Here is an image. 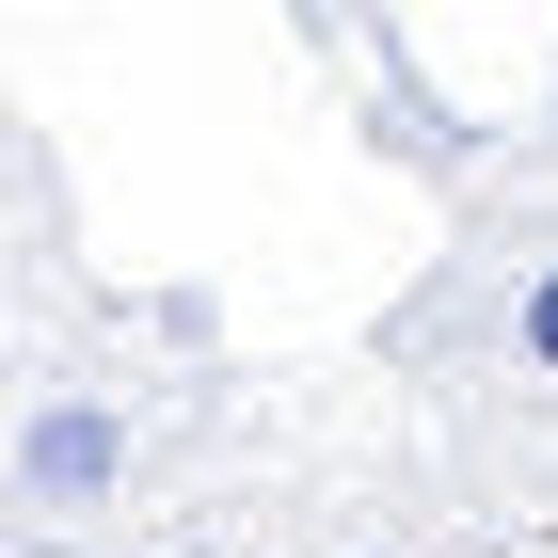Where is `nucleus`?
Masks as SVG:
<instances>
[{"label": "nucleus", "mask_w": 558, "mask_h": 558, "mask_svg": "<svg viewBox=\"0 0 558 558\" xmlns=\"http://www.w3.org/2000/svg\"><path fill=\"white\" fill-rule=\"evenodd\" d=\"M351 367L415 415L463 558H558V112L478 129L447 175V240L351 336Z\"/></svg>", "instance_id": "nucleus-2"}, {"label": "nucleus", "mask_w": 558, "mask_h": 558, "mask_svg": "<svg viewBox=\"0 0 558 558\" xmlns=\"http://www.w3.org/2000/svg\"><path fill=\"white\" fill-rule=\"evenodd\" d=\"M0 558H463L367 367L240 351L208 288H112L0 81Z\"/></svg>", "instance_id": "nucleus-1"}]
</instances>
